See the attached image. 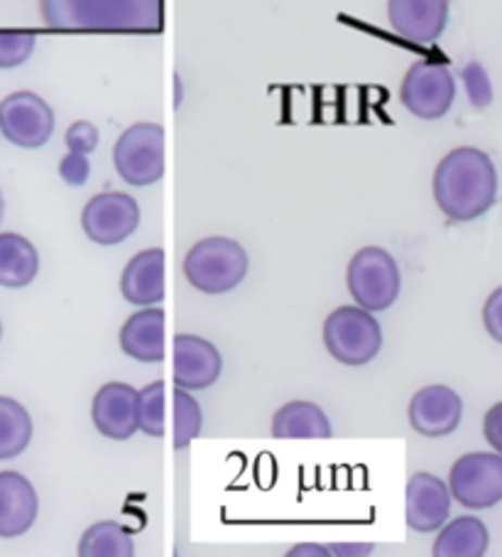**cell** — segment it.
Instances as JSON below:
<instances>
[{"instance_id": "7a4b0ae2", "label": "cell", "mask_w": 502, "mask_h": 557, "mask_svg": "<svg viewBox=\"0 0 502 557\" xmlns=\"http://www.w3.org/2000/svg\"><path fill=\"white\" fill-rule=\"evenodd\" d=\"M40 13L60 33L162 30V0H40Z\"/></svg>"}, {"instance_id": "ffe728a7", "label": "cell", "mask_w": 502, "mask_h": 557, "mask_svg": "<svg viewBox=\"0 0 502 557\" xmlns=\"http://www.w3.org/2000/svg\"><path fill=\"white\" fill-rule=\"evenodd\" d=\"M490 533L476 516H459L439 528L431 553L437 557H482L488 553Z\"/></svg>"}, {"instance_id": "7c38bea8", "label": "cell", "mask_w": 502, "mask_h": 557, "mask_svg": "<svg viewBox=\"0 0 502 557\" xmlns=\"http://www.w3.org/2000/svg\"><path fill=\"white\" fill-rule=\"evenodd\" d=\"M388 23L402 40L431 45L447 30L449 0H388Z\"/></svg>"}, {"instance_id": "e0dca14e", "label": "cell", "mask_w": 502, "mask_h": 557, "mask_svg": "<svg viewBox=\"0 0 502 557\" xmlns=\"http://www.w3.org/2000/svg\"><path fill=\"white\" fill-rule=\"evenodd\" d=\"M121 293L135 307H152L164 300V251L148 248L133 256L121 275Z\"/></svg>"}, {"instance_id": "836d02e7", "label": "cell", "mask_w": 502, "mask_h": 557, "mask_svg": "<svg viewBox=\"0 0 502 557\" xmlns=\"http://www.w3.org/2000/svg\"><path fill=\"white\" fill-rule=\"evenodd\" d=\"M3 216H5V199H3V191H0V224H3Z\"/></svg>"}, {"instance_id": "603a6c76", "label": "cell", "mask_w": 502, "mask_h": 557, "mask_svg": "<svg viewBox=\"0 0 502 557\" xmlns=\"http://www.w3.org/2000/svg\"><path fill=\"white\" fill-rule=\"evenodd\" d=\"M81 557H133L135 543L125 525L115 521H101L86 528L79 541Z\"/></svg>"}, {"instance_id": "d4e9b609", "label": "cell", "mask_w": 502, "mask_h": 557, "mask_svg": "<svg viewBox=\"0 0 502 557\" xmlns=\"http://www.w3.org/2000/svg\"><path fill=\"white\" fill-rule=\"evenodd\" d=\"M201 408L191 391L179 388L175 391V449H185L191 445V440L199 437L201 432Z\"/></svg>"}, {"instance_id": "3957f363", "label": "cell", "mask_w": 502, "mask_h": 557, "mask_svg": "<svg viewBox=\"0 0 502 557\" xmlns=\"http://www.w3.org/2000/svg\"><path fill=\"white\" fill-rule=\"evenodd\" d=\"M185 277L204 295H224L246 281L250 258L234 238L209 236L189 248L185 256Z\"/></svg>"}, {"instance_id": "9c48e42d", "label": "cell", "mask_w": 502, "mask_h": 557, "mask_svg": "<svg viewBox=\"0 0 502 557\" xmlns=\"http://www.w3.org/2000/svg\"><path fill=\"white\" fill-rule=\"evenodd\" d=\"M54 111L40 94L15 91L0 101V133L25 150L42 148L54 133Z\"/></svg>"}, {"instance_id": "f546056e", "label": "cell", "mask_w": 502, "mask_h": 557, "mask_svg": "<svg viewBox=\"0 0 502 557\" xmlns=\"http://www.w3.org/2000/svg\"><path fill=\"white\" fill-rule=\"evenodd\" d=\"M482 324H486L490 337L502 344V287L492 290L486 305H482Z\"/></svg>"}, {"instance_id": "cb8c5ba5", "label": "cell", "mask_w": 502, "mask_h": 557, "mask_svg": "<svg viewBox=\"0 0 502 557\" xmlns=\"http://www.w3.org/2000/svg\"><path fill=\"white\" fill-rule=\"evenodd\" d=\"M135 420L138 430L150 437H164L167 432V403H164V381H154L135 396Z\"/></svg>"}, {"instance_id": "7402d4cb", "label": "cell", "mask_w": 502, "mask_h": 557, "mask_svg": "<svg viewBox=\"0 0 502 557\" xmlns=\"http://www.w3.org/2000/svg\"><path fill=\"white\" fill-rule=\"evenodd\" d=\"M33 440V418L15 398L0 396V462L21 457Z\"/></svg>"}, {"instance_id": "2e32d148", "label": "cell", "mask_w": 502, "mask_h": 557, "mask_svg": "<svg viewBox=\"0 0 502 557\" xmlns=\"http://www.w3.org/2000/svg\"><path fill=\"white\" fill-rule=\"evenodd\" d=\"M40 513L35 486L21 472H0V537L25 535Z\"/></svg>"}, {"instance_id": "4fadbf2b", "label": "cell", "mask_w": 502, "mask_h": 557, "mask_svg": "<svg viewBox=\"0 0 502 557\" xmlns=\"http://www.w3.org/2000/svg\"><path fill=\"white\" fill-rule=\"evenodd\" d=\"M463 400L449 386H427L410 400V425L424 437H447L461 425Z\"/></svg>"}, {"instance_id": "44dd1931", "label": "cell", "mask_w": 502, "mask_h": 557, "mask_svg": "<svg viewBox=\"0 0 502 557\" xmlns=\"http://www.w3.org/2000/svg\"><path fill=\"white\" fill-rule=\"evenodd\" d=\"M40 273V253L25 236L0 234V285L21 290L30 285Z\"/></svg>"}, {"instance_id": "d6986e66", "label": "cell", "mask_w": 502, "mask_h": 557, "mask_svg": "<svg viewBox=\"0 0 502 557\" xmlns=\"http://www.w3.org/2000/svg\"><path fill=\"white\" fill-rule=\"evenodd\" d=\"M277 440H328L334 435L326 412L309 400H289L273 418Z\"/></svg>"}, {"instance_id": "5bb4252c", "label": "cell", "mask_w": 502, "mask_h": 557, "mask_svg": "<svg viewBox=\"0 0 502 557\" xmlns=\"http://www.w3.org/2000/svg\"><path fill=\"white\" fill-rule=\"evenodd\" d=\"M224 369L221 351L197 334L175 337V383L187 391H206L214 386Z\"/></svg>"}, {"instance_id": "5b68a950", "label": "cell", "mask_w": 502, "mask_h": 557, "mask_svg": "<svg viewBox=\"0 0 502 557\" xmlns=\"http://www.w3.org/2000/svg\"><path fill=\"white\" fill-rule=\"evenodd\" d=\"M346 285L355 305L368 312L390 310L402 290V273L394 258L380 246H365L349 261Z\"/></svg>"}, {"instance_id": "4dcf8cb0", "label": "cell", "mask_w": 502, "mask_h": 557, "mask_svg": "<svg viewBox=\"0 0 502 557\" xmlns=\"http://www.w3.org/2000/svg\"><path fill=\"white\" fill-rule=\"evenodd\" d=\"M482 435H486L488 445L502 455V400L495 403L482 420Z\"/></svg>"}, {"instance_id": "8992f818", "label": "cell", "mask_w": 502, "mask_h": 557, "mask_svg": "<svg viewBox=\"0 0 502 557\" xmlns=\"http://www.w3.org/2000/svg\"><path fill=\"white\" fill-rule=\"evenodd\" d=\"M113 165L123 182L150 187L164 175V128L140 121L121 133L113 148Z\"/></svg>"}, {"instance_id": "277c9868", "label": "cell", "mask_w": 502, "mask_h": 557, "mask_svg": "<svg viewBox=\"0 0 502 557\" xmlns=\"http://www.w3.org/2000/svg\"><path fill=\"white\" fill-rule=\"evenodd\" d=\"M324 347L343 367H365L382 349L380 322L363 307H339L324 322Z\"/></svg>"}, {"instance_id": "83f0119b", "label": "cell", "mask_w": 502, "mask_h": 557, "mask_svg": "<svg viewBox=\"0 0 502 557\" xmlns=\"http://www.w3.org/2000/svg\"><path fill=\"white\" fill-rule=\"evenodd\" d=\"M64 143L72 152L91 156V152L99 148V128H96L91 121H76L70 128H66Z\"/></svg>"}, {"instance_id": "1f68e13d", "label": "cell", "mask_w": 502, "mask_h": 557, "mask_svg": "<svg viewBox=\"0 0 502 557\" xmlns=\"http://www.w3.org/2000/svg\"><path fill=\"white\" fill-rule=\"evenodd\" d=\"M331 550L328 547H316V545H299L294 550H289L292 557H302V555H328Z\"/></svg>"}, {"instance_id": "4316f807", "label": "cell", "mask_w": 502, "mask_h": 557, "mask_svg": "<svg viewBox=\"0 0 502 557\" xmlns=\"http://www.w3.org/2000/svg\"><path fill=\"white\" fill-rule=\"evenodd\" d=\"M463 84H466V94L473 103V109H488L490 101H492V84H490V76L486 72V66L480 62H470L463 66Z\"/></svg>"}, {"instance_id": "d6a6232c", "label": "cell", "mask_w": 502, "mask_h": 557, "mask_svg": "<svg viewBox=\"0 0 502 557\" xmlns=\"http://www.w3.org/2000/svg\"><path fill=\"white\" fill-rule=\"evenodd\" d=\"M331 553L336 555H365L373 553V545H361V547H346V545H334Z\"/></svg>"}, {"instance_id": "52a82bcc", "label": "cell", "mask_w": 502, "mask_h": 557, "mask_svg": "<svg viewBox=\"0 0 502 557\" xmlns=\"http://www.w3.org/2000/svg\"><path fill=\"white\" fill-rule=\"evenodd\" d=\"M456 99V79L447 64L434 60L414 62L400 86V101L412 116L439 121L447 116Z\"/></svg>"}, {"instance_id": "30bf717a", "label": "cell", "mask_w": 502, "mask_h": 557, "mask_svg": "<svg viewBox=\"0 0 502 557\" xmlns=\"http://www.w3.org/2000/svg\"><path fill=\"white\" fill-rule=\"evenodd\" d=\"M140 226V207L125 191H101L86 201L81 228L89 242L99 246H118Z\"/></svg>"}, {"instance_id": "6da1fadb", "label": "cell", "mask_w": 502, "mask_h": 557, "mask_svg": "<svg viewBox=\"0 0 502 557\" xmlns=\"http://www.w3.org/2000/svg\"><path fill=\"white\" fill-rule=\"evenodd\" d=\"M434 201L451 221H473L498 199V170L488 152L463 146L447 152L434 172Z\"/></svg>"}, {"instance_id": "f1b7e54d", "label": "cell", "mask_w": 502, "mask_h": 557, "mask_svg": "<svg viewBox=\"0 0 502 557\" xmlns=\"http://www.w3.org/2000/svg\"><path fill=\"white\" fill-rule=\"evenodd\" d=\"M91 175V162L89 156H81V152H66L60 162V177L70 187H81L89 182Z\"/></svg>"}, {"instance_id": "e575fe53", "label": "cell", "mask_w": 502, "mask_h": 557, "mask_svg": "<svg viewBox=\"0 0 502 557\" xmlns=\"http://www.w3.org/2000/svg\"><path fill=\"white\" fill-rule=\"evenodd\" d=\"M0 337H3V326H0Z\"/></svg>"}, {"instance_id": "484cf974", "label": "cell", "mask_w": 502, "mask_h": 557, "mask_svg": "<svg viewBox=\"0 0 502 557\" xmlns=\"http://www.w3.org/2000/svg\"><path fill=\"white\" fill-rule=\"evenodd\" d=\"M37 45V35L27 30H0V70H15V66L30 60Z\"/></svg>"}, {"instance_id": "8fae6325", "label": "cell", "mask_w": 502, "mask_h": 557, "mask_svg": "<svg viewBox=\"0 0 502 557\" xmlns=\"http://www.w3.org/2000/svg\"><path fill=\"white\" fill-rule=\"evenodd\" d=\"M449 484L429 472H417L404 492V521L417 533H431L449 521Z\"/></svg>"}, {"instance_id": "9a60e30c", "label": "cell", "mask_w": 502, "mask_h": 557, "mask_svg": "<svg viewBox=\"0 0 502 557\" xmlns=\"http://www.w3.org/2000/svg\"><path fill=\"white\" fill-rule=\"evenodd\" d=\"M135 396L138 391L128 383L111 381L99 388L91 403V420L93 428L103 437L123 442L130 440L138 432V420H135Z\"/></svg>"}, {"instance_id": "ac0fdd59", "label": "cell", "mask_w": 502, "mask_h": 557, "mask_svg": "<svg viewBox=\"0 0 502 557\" xmlns=\"http://www.w3.org/2000/svg\"><path fill=\"white\" fill-rule=\"evenodd\" d=\"M121 349L140 363H160L164 359V310L152 305L130 314L121 330Z\"/></svg>"}, {"instance_id": "ba28073f", "label": "cell", "mask_w": 502, "mask_h": 557, "mask_svg": "<svg viewBox=\"0 0 502 557\" xmlns=\"http://www.w3.org/2000/svg\"><path fill=\"white\" fill-rule=\"evenodd\" d=\"M449 492L461 506L482 511L502 502V455L470 453L456 459L449 472Z\"/></svg>"}]
</instances>
